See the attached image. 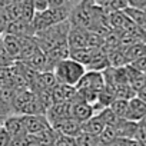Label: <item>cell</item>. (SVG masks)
Here are the masks:
<instances>
[{
	"label": "cell",
	"instance_id": "cell-1",
	"mask_svg": "<svg viewBox=\"0 0 146 146\" xmlns=\"http://www.w3.org/2000/svg\"><path fill=\"white\" fill-rule=\"evenodd\" d=\"M52 72H53L57 83L76 86V83L85 75L86 67L82 63L76 62L75 59L66 57V59H62V60L56 62L52 67Z\"/></svg>",
	"mask_w": 146,
	"mask_h": 146
},
{
	"label": "cell",
	"instance_id": "cell-2",
	"mask_svg": "<svg viewBox=\"0 0 146 146\" xmlns=\"http://www.w3.org/2000/svg\"><path fill=\"white\" fill-rule=\"evenodd\" d=\"M78 90H93V92H100L105 88V76L103 72L98 70H88L85 75L80 78V80L75 86Z\"/></svg>",
	"mask_w": 146,
	"mask_h": 146
},
{
	"label": "cell",
	"instance_id": "cell-3",
	"mask_svg": "<svg viewBox=\"0 0 146 146\" xmlns=\"http://www.w3.org/2000/svg\"><path fill=\"white\" fill-rule=\"evenodd\" d=\"M78 92V90H76ZM95 115V110H93V106L90 103H88L86 100H83L79 93H76L75 99L72 100V108H70V116L73 119L79 120L80 123L90 119L92 116Z\"/></svg>",
	"mask_w": 146,
	"mask_h": 146
},
{
	"label": "cell",
	"instance_id": "cell-4",
	"mask_svg": "<svg viewBox=\"0 0 146 146\" xmlns=\"http://www.w3.org/2000/svg\"><path fill=\"white\" fill-rule=\"evenodd\" d=\"M2 126L10 133L12 142L19 140L22 136H25L27 133L26 129H25V125H23V117L19 113H12V115L6 116V119H5Z\"/></svg>",
	"mask_w": 146,
	"mask_h": 146
},
{
	"label": "cell",
	"instance_id": "cell-5",
	"mask_svg": "<svg viewBox=\"0 0 146 146\" xmlns=\"http://www.w3.org/2000/svg\"><path fill=\"white\" fill-rule=\"evenodd\" d=\"M59 135H66V136H78L82 132V123L76 119H73L72 116L60 119L54 123L50 125Z\"/></svg>",
	"mask_w": 146,
	"mask_h": 146
},
{
	"label": "cell",
	"instance_id": "cell-6",
	"mask_svg": "<svg viewBox=\"0 0 146 146\" xmlns=\"http://www.w3.org/2000/svg\"><path fill=\"white\" fill-rule=\"evenodd\" d=\"M22 117H23L25 129L30 135H37L44 129L50 127L46 115H22Z\"/></svg>",
	"mask_w": 146,
	"mask_h": 146
},
{
	"label": "cell",
	"instance_id": "cell-7",
	"mask_svg": "<svg viewBox=\"0 0 146 146\" xmlns=\"http://www.w3.org/2000/svg\"><path fill=\"white\" fill-rule=\"evenodd\" d=\"M88 36H89V30L80 26H70V30L67 33V44L70 47V50L73 49H80V47H88Z\"/></svg>",
	"mask_w": 146,
	"mask_h": 146
},
{
	"label": "cell",
	"instance_id": "cell-8",
	"mask_svg": "<svg viewBox=\"0 0 146 146\" xmlns=\"http://www.w3.org/2000/svg\"><path fill=\"white\" fill-rule=\"evenodd\" d=\"M145 116H146V102H143L137 96L129 99L125 119H129L133 122H140Z\"/></svg>",
	"mask_w": 146,
	"mask_h": 146
},
{
	"label": "cell",
	"instance_id": "cell-9",
	"mask_svg": "<svg viewBox=\"0 0 146 146\" xmlns=\"http://www.w3.org/2000/svg\"><path fill=\"white\" fill-rule=\"evenodd\" d=\"M123 54H125V59L127 63L136 60L137 57H142L146 54V42L143 40H137V42H133L127 46H125L123 49Z\"/></svg>",
	"mask_w": 146,
	"mask_h": 146
},
{
	"label": "cell",
	"instance_id": "cell-10",
	"mask_svg": "<svg viewBox=\"0 0 146 146\" xmlns=\"http://www.w3.org/2000/svg\"><path fill=\"white\" fill-rule=\"evenodd\" d=\"M136 126H137V122H133V120H129V119L120 117V119L116 122V125H115V130H116L117 137L133 139V135H135Z\"/></svg>",
	"mask_w": 146,
	"mask_h": 146
},
{
	"label": "cell",
	"instance_id": "cell-11",
	"mask_svg": "<svg viewBox=\"0 0 146 146\" xmlns=\"http://www.w3.org/2000/svg\"><path fill=\"white\" fill-rule=\"evenodd\" d=\"M0 42H2L3 47L17 60L19 53H20V37L16 36V35H12V33L5 32V33L2 35V39H0Z\"/></svg>",
	"mask_w": 146,
	"mask_h": 146
},
{
	"label": "cell",
	"instance_id": "cell-12",
	"mask_svg": "<svg viewBox=\"0 0 146 146\" xmlns=\"http://www.w3.org/2000/svg\"><path fill=\"white\" fill-rule=\"evenodd\" d=\"M105 126H106V125L103 123V120H102L98 115H93L90 119L82 122V132H86V133H90V135L98 136V135L103 130Z\"/></svg>",
	"mask_w": 146,
	"mask_h": 146
},
{
	"label": "cell",
	"instance_id": "cell-13",
	"mask_svg": "<svg viewBox=\"0 0 146 146\" xmlns=\"http://www.w3.org/2000/svg\"><path fill=\"white\" fill-rule=\"evenodd\" d=\"M92 54H93V49L92 47H80V49H73L70 50V54L69 57L75 59L76 62L82 63L85 67L89 64L90 59H92Z\"/></svg>",
	"mask_w": 146,
	"mask_h": 146
},
{
	"label": "cell",
	"instance_id": "cell-14",
	"mask_svg": "<svg viewBox=\"0 0 146 146\" xmlns=\"http://www.w3.org/2000/svg\"><path fill=\"white\" fill-rule=\"evenodd\" d=\"M116 137H117V135H116L115 126H105L103 130L98 135V140L103 146H110Z\"/></svg>",
	"mask_w": 146,
	"mask_h": 146
},
{
	"label": "cell",
	"instance_id": "cell-15",
	"mask_svg": "<svg viewBox=\"0 0 146 146\" xmlns=\"http://www.w3.org/2000/svg\"><path fill=\"white\" fill-rule=\"evenodd\" d=\"M99 6L106 12L123 10L125 7H127V0H100Z\"/></svg>",
	"mask_w": 146,
	"mask_h": 146
},
{
	"label": "cell",
	"instance_id": "cell-16",
	"mask_svg": "<svg viewBox=\"0 0 146 146\" xmlns=\"http://www.w3.org/2000/svg\"><path fill=\"white\" fill-rule=\"evenodd\" d=\"M127 102H129V100H126V99L115 98L113 102L109 105V108L113 110V113H115L117 117H125L126 110H127Z\"/></svg>",
	"mask_w": 146,
	"mask_h": 146
},
{
	"label": "cell",
	"instance_id": "cell-17",
	"mask_svg": "<svg viewBox=\"0 0 146 146\" xmlns=\"http://www.w3.org/2000/svg\"><path fill=\"white\" fill-rule=\"evenodd\" d=\"M96 115L103 120V123H105L106 126H115V125H116V122L120 119V117H117V116L113 113V110H112L109 106L103 108V109H102V110H99Z\"/></svg>",
	"mask_w": 146,
	"mask_h": 146
},
{
	"label": "cell",
	"instance_id": "cell-18",
	"mask_svg": "<svg viewBox=\"0 0 146 146\" xmlns=\"http://www.w3.org/2000/svg\"><path fill=\"white\" fill-rule=\"evenodd\" d=\"M76 142H78V146H95L99 143L98 136L86 133V132H80L76 136Z\"/></svg>",
	"mask_w": 146,
	"mask_h": 146
},
{
	"label": "cell",
	"instance_id": "cell-19",
	"mask_svg": "<svg viewBox=\"0 0 146 146\" xmlns=\"http://www.w3.org/2000/svg\"><path fill=\"white\" fill-rule=\"evenodd\" d=\"M16 62V59L3 47L2 42H0V67H9Z\"/></svg>",
	"mask_w": 146,
	"mask_h": 146
},
{
	"label": "cell",
	"instance_id": "cell-20",
	"mask_svg": "<svg viewBox=\"0 0 146 146\" xmlns=\"http://www.w3.org/2000/svg\"><path fill=\"white\" fill-rule=\"evenodd\" d=\"M54 146H78L76 137L75 136H66V135H59L54 140Z\"/></svg>",
	"mask_w": 146,
	"mask_h": 146
},
{
	"label": "cell",
	"instance_id": "cell-21",
	"mask_svg": "<svg viewBox=\"0 0 146 146\" xmlns=\"http://www.w3.org/2000/svg\"><path fill=\"white\" fill-rule=\"evenodd\" d=\"M133 139H136L142 145H146V125L143 122H137V126H136Z\"/></svg>",
	"mask_w": 146,
	"mask_h": 146
},
{
	"label": "cell",
	"instance_id": "cell-22",
	"mask_svg": "<svg viewBox=\"0 0 146 146\" xmlns=\"http://www.w3.org/2000/svg\"><path fill=\"white\" fill-rule=\"evenodd\" d=\"M129 64H130V66H133L136 70L146 73V54H145V56H142V57H137L136 60L130 62Z\"/></svg>",
	"mask_w": 146,
	"mask_h": 146
},
{
	"label": "cell",
	"instance_id": "cell-23",
	"mask_svg": "<svg viewBox=\"0 0 146 146\" xmlns=\"http://www.w3.org/2000/svg\"><path fill=\"white\" fill-rule=\"evenodd\" d=\"M12 142V136L10 133L3 127V126H0V146H6Z\"/></svg>",
	"mask_w": 146,
	"mask_h": 146
},
{
	"label": "cell",
	"instance_id": "cell-24",
	"mask_svg": "<svg viewBox=\"0 0 146 146\" xmlns=\"http://www.w3.org/2000/svg\"><path fill=\"white\" fill-rule=\"evenodd\" d=\"M32 3H33V7L36 12H43V10L49 9L47 0H32Z\"/></svg>",
	"mask_w": 146,
	"mask_h": 146
},
{
	"label": "cell",
	"instance_id": "cell-25",
	"mask_svg": "<svg viewBox=\"0 0 146 146\" xmlns=\"http://www.w3.org/2000/svg\"><path fill=\"white\" fill-rule=\"evenodd\" d=\"M127 6L140 9V10H146V0H127Z\"/></svg>",
	"mask_w": 146,
	"mask_h": 146
},
{
	"label": "cell",
	"instance_id": "cell-26",
	"mask_svg": "<svg viewBox=\"0 0 146 146\" xmlns=\"http://www.w3.org/2000/svg\"><path fill=\"white\" fill-rule=\"evenodd\" d=\"M50 9H57V7H64L67 6V0H47Z\"/></svg>",
	"mask_w": 146,
	"mask_h": 146
},
{
	"label": "cell",
	"instance_id": "cell-27",
	"mask_svg": "<svg viewBox=\"0 0 146 146\" xmlns=\"http://www.w3.org/2000/svg\"><path fill=\"white\" fill-rule=\"evenodd\" d=\"M136 96H137L139 99H142L143 102H146V85H145L143 88H140V89L136 92Z\"/></svg>",
	"mask_w": 146,
	"mask_h": 146
},
{
	"label": "cell",
	"instance_id": "cell-28",
	"mask_svg": "<svg viewBox=\"0 0 146 146\" xmlns=\"http://www.w3.org/2000/svg\"><path fill=\"white\" fill-rule=\"evenodd\" d=\"M6 146H16V145H15L13 142H10V143H9V145H6Z\"/></svg>",
	"mask_w": 146,
	"mask_h": 146
},
{
	"label": "cell",
	"instance_id": "cell-29",
	"mask_svg": "<svg viewBox=\"0 0 146 146\" xmlns=\"http://www.w3.org/2000/svg\"><path fill=\"white\" fill-rule=\"evenodd\" d=\"M140 122H143V123H145V125H146V116H145V117H143V119H142V120H140Z\"/></svg>",
	"mask_w": 146,
	"mask_h": 146
},
{
	"label": "cell",
	"instance_id": "cell-30",
	"mask_svg": "<svg viewBox=\"0 0 146 146\" xmlns=\"http://www.w3.org/2000/svg\"><path fill=\"white\" fill-rule=\"evenodd\" d=\"M95 146H103V145H100V143H98V145H95Z\"/></svg>",
	"mask_w": 146,
	"mask_h": 146
},
{
	"label": "cell",
	"instance_id": "cell-31",
	"mask_svg": "<svg viewBox=\"0 0 146 146\" xmlns=\"http://www.w3.org/2000/svg\"><path fill=\"white\" fill-rule=\"evenodd\" d=\"M0 93H2V88H0Z\"/></svg>",
	"mask_w": 146,
	"mask_h": 146
},
{
	"label": "cell",
	"instance_id": "cell-32",
	"mask_svg": "<svg viewBox=\"0 0 146 146\" xmlns=\"http://www.w3.org/2000/svg\"><path fill=\"white\" fill-rule=\"evenodd\" d=\"M145 75H146V73H145Z\"/></svg>",
	"mask_w": 146,
	"mask_h": 146
},
{
	"label": "cell",
	"instance_id": "cell-33",
	"mask_svg": "<svg viewBox=\"0 0 146 146\" xmlns=\"http://www.w3.org/2000/svg\"><path fill=\"white\" fill-rule=\"evenodd\" d=\"M145 146H146V145H145Z\"/></svg>",
	"mask_w": 146,
	"mask_h": 146
}]
</instances>
